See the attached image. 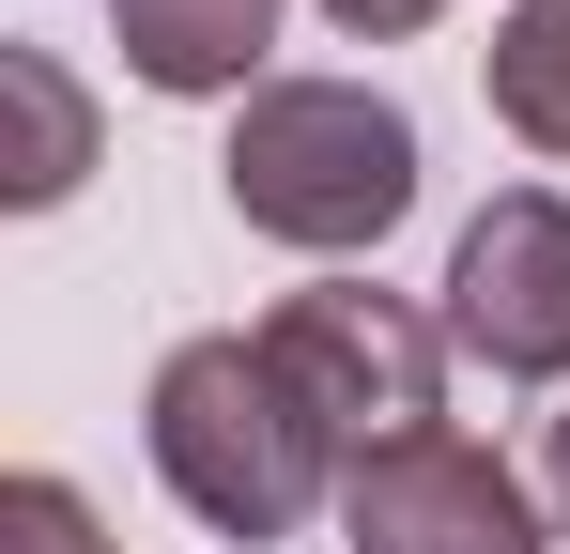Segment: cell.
<instances>
[{
	"label": "cell",
	"mask_w": 570,
	"mask_h": 554,
	"mask_svg": "<svg viewBox=\"0 0 570 554\" xmlns=\"http://www.w3.org/2000/svg\"><path fill=\"white\" fill-rule=\"evenodd\" d=\"M540 524H556V540H570V385H556V400H540Z\"/></svg>",
	"instance_id": "obj_10"
},
{
	"label": "cell",
	"mask_w": 570,
	"mask_h": 554,
	"mask_svg": "<svg viewBox=\"0 0 570 554\" xmlns=\"http://www.w3.org/2000/svg\"><path fill=\"white\" fill-rule=\"evenodd\" d=\"M216 185H232L247 231H278L308 263H355V247H385L416 216V123L371 78H263L232 155H216Z\"/></svg>",
	"instance_id": "obj_1"
},
{
	"label": "cell",
	"mask_w": 570,
	"mask_h": 554,
	"mask_svg": "<svg viewBox=\"0 0 570 554\" xmlns=\"http://www.w3.org/2000/svg\"><path fill=\"white\" fill-rule=\"evenodd\" d=\"M448 355L509 369V385H570V200L556 185H493L448 247Z\"/></svg>",
	"instance_id": "obj_4"
},
{
	"label": "cell",
	"mask_w": 570,
	"mask_h": 554,
	"mask_svg": "<svg viewBox=\"0 0 570 554\" xmlns=\"http://www.w3.org/2000/svg\"><path fill=\"white\" fill-rule=\"evenodd\" d=\"M324 16H340V31H371V47H385V31H432L448 0H324Z\"/></svg>",
	"instance_id": "obj_11"
},
{
	"label": "cell",
	"mask_w": 570,
	"mask_h": 554,
	"mask_svg": "<svg viewBox=\"0 0 570 554\" xmlns=\"http://www.w3.org/2000/svg\"><path fill=\"white\" fill-rule=\"evenodd\" d=\"M493 123L524 155H570V0H524L493 31Z\"/></svg>",
	"instance_id": "obj_8"
},
{
	"label": "cell",
	"mask_w": 570,
	"mask_h": 554,
	"mask_svg": "<svg viewBox=\"0 0 570 554\" xmlns=\"http://www.w3.org/2000/svg\"><path fill=\"white\" fill-rule=\"evenodd\" d=\"M139 432H155V477L186 493L216 540H293V524L355 477L263 339H186V355L155 369V416H139Z\"/></svg>",
	"instance_id": "obj_2"
},
{
	"label": "cell",
	"mask_w": 570,
	"mask_h": 554,
	"mask_svg": "<svg viewBox=\"0 0 570 554\" xmlns=\"http://www.w3.org/2000/svg\"><path fill=\"white\" fill-rule=\"evenodd\" d=\"M108 31L155 92H263L278 0H108Z\"/></svg>",
	"instance_id": "obj_6"
},
{
	"label": "cell",
	"mask_w": 570,
	"mask_h": 554,
	"mask_svg": "<svg viewBox=\"0 0 570 554\" xmlns=\"http://www.w3.org/2000/svg\"><path fill=\"white\" fill-rule=\"evenodd\" d=\"M0 92H16V200H31V216L78 200V170H94V92L62 78L47 47H0Z\"/></svg>",
	"instance_id": "obj_7"
},
{
	"label": "cell",
	"mask_w": 570,
	"mask_h": 554,
	"mask_svg": "<svg viewBox=\"0 0 570 554\" xmlns=\"http://www.w3.org/2000/svg\"><path fill=\"white\" fill-rule=\"evenodd\" d=\"M263 355L293 369V400L324 416L340 462H385V447H416V432H448V324L401 308V293H371V277L293 293L278 324H263Z\"/></svg>",
	"instance_id": "obj_3"
},
{
	"label": "cell",
	"mask_w": 570,
	"mask_h": 554,
	"mask_svg": "<svg viewBox=\"0 0 570 554\" xmlns=\"http://www.w3.org/2000/svg\"><path fill=\"white\" fill-rule=\"evenodd\" d=\"M340 540L355 554H556L540 540V477L478 447V432H416L340 477Z\"/></svg>",
	"instance_id": "obj_5"
},
{
	"label": "cell",
	"mask_w": 570,
	"mask_h": 554,
	"mask_svg": "<svg viewBox=\"0 0 570 554\" xmlns=\"http://www.w3.org/2000/svg\"><path fill=\"white\" fill-rule=\"evenodd\" d=\"M0 554H108L94 508H78V477H16L0 493Z\"/></svg>",
	"instance_id": "obj_9"
}]
</instances>
